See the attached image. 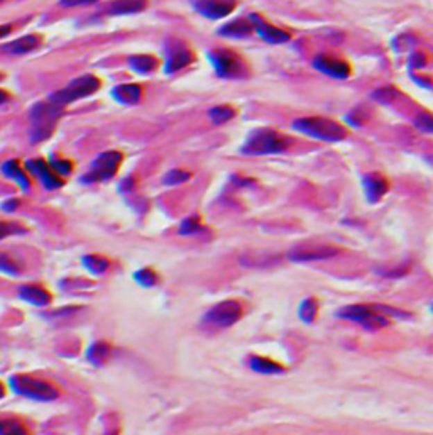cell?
<instances>
[{"label": "cell", "instance_id": "1", "mask_svg": "<svg viewBox=\"0 0 433 435\" xmlns=\"http://www.w3.org/2000/svg\"><path fill=\"white\" fill-rule=\"evenodd\" d=\"M293 145L291 139L280 131L274 129H256L249 134L247 141L244 142L241 153L261 156V154H276L283 153Z\"/></svg>", "mask_w": 433, "mask_h": 435}, {"label": "cell", "instance_id": "2", "mask_svg": "<svg viewBox=\"0 0 433 435\" xmlns=\"http://www.w3.org/2000/svg\"><path fill=\"white\" fill-rule=\"evenodd\" d=\"M293 129L313 139L327 142H337L349 136V131L337 122L327 117H303L293 122Z\"/></svg>", "mask_w": 433, "mask_h": 435}, {"label": "cell", "instance_id": "3", "mask_svg": "<svg viewBox=\"0 0 433 435\" xmlns=\"http://www.w3.org/2000/svg\"><path fill=\"white\" fill-rule=\"evenodd\" d=\"M63 107L54 104L51 99L36 104L31 108V141L41 142L53 134Z\"/></svg>", "mask_w": 433, "mask_h": 435}, {"label": "cell", "instance_id": "4", "mask_svg": "<svg viewBox=\"0 0 433 435\" xmlns=\"http://www.w3.org/2000/svg\"><path fill=\"white\" fill-rule=\"evenodd\" d=\"M10 386L17 395L36 402H53L54 398H58V390L51 383L34 376L15 375L10 378Z\"/></svg>", "mask_w": 433, "mask_h": 435}, {"label": "cell", "instance_id": "5", "mask_svg": "<svg viewBox=\"0 0 433 435\" xmlns=\"http://www.w3.org/2000/svg\"><path fill=\"white\" fill-rule=\"evenodd\" d=\"M100 88V80L94 75H83L78 76L71 81V83L67 85L65 88L58 90L56 93H53L49 99L53 100L58 106L65 107L69 106V104L76 102V100L87 99V97L94 95V93Z\"/></svg>", "mask_w": 433, "mask_h": 435}, {"label": "cell", "instance_id": "6", "mask_svg": "<svg viewBox=\"0 0 433 435\" xmlns=\"http://www.w3.org/2000/svg\"><path fill=\"white\" fill-rule=\"evenodd\" d=\"M208 60L214 65L216 75L222 79H244L247 75L246 61L230 49H212Z\"/></svg>", "mask_w": 433, "mask_h": 435}, {"label": "cell", "instance_id": "7", "mask_svg": "<svg viewBox=\"0 0 433 435\" xmlns=\"http://www.w3.org/2000/svg\"><path fill=\"white\" fill-rule=\"evenodd\" d=\"M339 317L355 322L367 330H377L389 325L388 317L377 312V306L371 305H347L339 310Z\"/></svg>", "mask_w": 433, "mask_h": 435}, {"label": "cell", "instance_id": "8", "mask_svg": "<svg viewBox=\"0 0 433 435\" xmlns=\"http://www.w3.org/2000/svg\"><path fill=\"white\" fill-rule=\"evenodd\" d=\"M122 159V153H119V151H107V153L99 154L81 180H83V183H102V181L110 180L119 172Z\"/></svg>", "mask_w": 433, "mask_h": 435}, {"label": "cell", "instance_id": "9", "mask_svg": "<svg viewBox=\"0 0 433 435\" xmlns=\"http://www.w3.org/2000/svg\"><path fill=\"white\" fill-rule=\"evenodd\" d=\"M340 252L339 247L325 243H301L288 252L289 261L295 263H310L325 261V259L335 258Z\"/></svg>", "mask_w": 433, "mask_h": 435}, {"label": "cell", "instance_id": "10", "mask_svg": "<svg viewBox=\"0 0 433 435\" xmlns=\"http://www.w3.org/2000/svg\"><path fill=\"white\" fill-rule=\"evenodd\" d=\"M244 310L241 302L237 300H226L220 302L215 306H212L207 313H205V324H210L212 327L226 329L234 325L235 322L241 320Z\"/></svg>", "mask_w": 433, "mask_h": 435}, {"label": "cell", "instance_id": "11", "mask_svg": "<svg viewBox=\"0 0 433 435\" xmlns=\"http://www.w3.org/2000/svg\"><path fill=\"white\" fill-rule=\"evenodd\" d=\"M26 170L33 177H36L46 190H58L65 185L63 177L54 172L49 163H46L44 159H27Z\"/></svg>", "mask_w": 433, "mask_h": 435}, {"label": "cell", "instance_id": "12", "mask_svg": "<svg viewBox=\"0 0 433 435\" xmlns=\"http://www.w3.org/2000/svg\"><path fill=\"white\" fill-rule=\"evenodd\" d=\"M198 14L207 19H222L234 13L237 0H192Z\"/></svg>", "mask_w": 433, "mask_h": 435}, {"label": "cell", "instance_id": "13", "mask_svg": "<svg viewBox=\"0 0 433 435\" xmlns=\"http://www.w3.org/2000/svg\"><path fill=\"white\" fill-rule=\"evenodd\" d=\"M249 19L251 22H253L254 31H256L259 36H261L266 42H271V44H283V42H288L291 40V34L280 29V27L269 24L268 21H264V19L259 17L256 14L249 15Z\"/></svg>", "mask_w": 433, "mask_h": 435}, {"label": "cell", "instance_id": "14", "mask_svg": "<svg viewBox=\"0 0 433 435\" xmlns=\"http://www.w3.org/2000/svg\"><path fill=\"white\" fill-rule=\"evenodd\" d=\"M319 72L325 73L328 76H334V79H347L350 75V65L347 61L339 60L335 56H328V54H320L313 61Z\"/></svg>", "mask_w": 433, "mask_h": 435}, {"label": "cell", "instance_id": "15", "mask_svg": "<svg viewBox=\"0 0 433 435\" xmlns=\"http://www.w3.org/2000/svg\"><path fill=\"white\" fill-rule=\"evenodd\" d=\"M362 185H364V193L371 204H377V202L381 200V198L384 197L389 190L388 178L381 173L367 174V177L364 178V181H362Z\"/></svg>", "mask_w": 433, "mask_h": 435}, {"label": "cell", "instance_id": "16", "mask_svg": "<svg viewBox=\"0 0 433 435\" xmlns=\"http://www.w3.org/2000/svg\"><path fill=\"white\" fill-rule=\"evenodd\" d=\"M193 60H195V56H193L192 49L187 48L185 44L171 46L168 51V58H166V73L180 72L181 68L188 66Z\"/></svg>", "mask_w": 433, "mask_h": 435}, {"label": "cell", "instance_id": "17", "mask_svg": "<svg viewBox=\"0 0 433 435\" xmlns=\"http://www.w3.org/2000/svg\"><path fill=\"white\" fill-rule=\"evenodd\" d=\"M41 44V38L36 36V34H27V36L19 38V40H14L12 42H7V44L2 46L3 53L15 54V56H21V54H27L37 48Z\"/></svg>", "mask_w": 433, "mask_h": 435}, {"label": "cell", "instance_id": "18", "mask_svg": "<svg viewBox=\"0 0 433 435\" xmlns=\"http://www.w3.org/2000/svg\"><path fill=\"white\" fill-rule=\"evenodd\" d=\"M112 97L122 106H135L142 99V88L135 83H124L117 85L112 90Z\"/></svg>", "mask_w": 433, "mask_h": 435}, {"label": "cell", "instance_id": "19", "mask_svg": "<svg viewBox=\"0 0 433 435\" xmlns=\"http://www.w3.org/2000/svg\"><path fill=\"white\" fill-rule=\"evenodd\" d=\"M254 31L253 22L249 17L235 19V21L227 22L226 26L220 27L219 34L226 38H234V40H241V38H247Z\"/></svg>", "mask_w": 433, "mask_h": 435}, {"label": "cell", "instance_id": "20", "mask_svg": "<svg viewBox=\"0 0 433 435\" xmlns=\"http://www.w3.org/2000/svg\"><path fill=\"white\" fill-rule=\"evenodd\" d=\"M148 0H114L107 7L108 15H133L146 9Z\"/></svg>", "mask_w": 433, "mask_h": 435}, {"label": "cell", "instance_id": "21", "mask_svg": "<svg viewBox=\"0 0 433 435\" xmlns=\"http://www.w3.org/2000/svg\"><path fill=\"white\" fill-rule=\"evenodd\" d=\"M247 366L253 371L259 372V375H281L285 372L283 364L276 363V361L269 359V357L261 356H249L247 357Z\"/></svg>", "mask_w": 433, "mask_h": 435}, {"label": "cell", "instance_id": "22", "mask_svg": "<svg viewBox=\"0 0 433 435\" xmlns=\"http://www.w3.org/2000/svg\"><path fill=\"white\" fill-rule=\"evenodd\" d=\"M19 295H21L22 300L29 302V304H33L36 306H46L51 304V295H49V291L37 285L21 286Z\"/></svg>", "mask_w": 433, "mask_h": 435}, {"label": "cell", "instance_id": "23", "mask_svg": "<svg viewBox=\"0 0 433 435\" xmlns=\"http://www.w3.org/2000/svg\"><path fill=\"white\" fill-rule=\"evenodd\" d=\"M0 172H2L3 177H7L9 180L15 181V183L21 186L22 192H27V190H29L31 186L29 177H27V173L21 168V165H19L17 161H6L2 165V168H0Z\"/></svg>", "mask_w": 433, "mask_h": 435}, {"label": "cell", "instance_id": "24", "mask_svg": "<svg viewBox=\"0 0 433 435\" xmlns=\"http://www.w3.org/2000/svg\"><path fill=\"white\" fill-rule=\"evenodd\" d=\"M130 66V69L135 73H141V75H149L154 69L158 68V60L151 54H135V56H130L129 61H127Z\"/></svg>", "mask_w": 433, "mask_h": 435}, {"label": "cell", "instance_id": "25", "mask_svg": "<svg viewBox=\"0 0 433 435\" xmlns=\"http://www.w3.org/2000/svg\"><path fill=\"white\" fill-rule=\"evenodd\" d=\"M81 264H83L85 270H88L90 273L103 274L108 270V266H110V261H108L107 258H103V256L88 254L81 258Z\"/></svg>", "mask_w": 433, "mask_h": 435}, {"label": "cell", "instance_id": "26", "mask_svg": "<svg viewBox=\"0 0 433 435\" xmlns=\"http://www.w3.org/2000/svg\"><path fill=\"white\" fill-rule=\"evenodd\" d=\"M110 357V345L105 343H96L88 349V361L95 366H103Z\"/></svg>", "mask_w": 433, "mask_h": 435}, {"label": "cell", "instance_id": "27", "mask_svg": "<svg viewBox=\"0 0 433 435\" xmlns=\"http://www.w3.org/2000/svg\"><path fill=\"white\" fill-rule=\"evenodd\" d=\"M235 114H237V110L232 106H216L210 110V119L214 124H223L234 119Z\"/></svg>", "mask_w": 433, "mask_h": 435}, {"label": "cell", "instance_id": "28", "mask_svg": "<svg viewBox=\"0 0 433 435\" xmlns=\"http://www.w3.org/2000/svg\"><path fill=\"white\" fill-rule=\"evenodd\" d=\"M316 312H319V302H316V298H313V297L307 298V300H305L300 306L301 320L308 322V324H312V322L315 320Z\"/></svg>", "mask_w": 433, "mask_h": 435}, {"label": "cell", "instance_id": "29", "mask_svg": "<svg viewBox=\"0 0 433 435\" xmlns=\"http://www.w3.org/2000/svg\"><path fill=\"white\" fill-rule=\"evenodd\" d=\"M134 279L139 283L141 286H156L158 281H160V277L154 270H149V268H144V270H139L134 273Z\"/></svg>", "mask_w": 433, "mask_h": 435}, {"label": "cell", "instance_id": "30", "mask_svg": "<svg viewBox=\"0 0 433 435\" xmlns=\"http://www.w3.org/2000/svg\"><path fill=\"white\" fill-rule=\"evenodd\" d=\"M49 166H51L60 177H68V174L73 172L71 161H69V159L60 158L58 154H53V156L49 158Z\"/></svg>", "mask_w": 433, "mask_h": 435}, {"label": "cell", "instance_id": "31", "mask_svg": "<svg viewBox=\"0 0 433 435\" xmlns=\"http://www.w3.org/2000/svg\"><path fill=\"white\" fill-rule=\"evenodd\" d=\"M0 271L6 274H10V277H17L21 273V266H19L12 256L6 254V252H0Z\"/></svg>", "mask_w": 433, "mask_h": 435}, {"label": "cell", "instance_id": "32", "mask_svg": "<svg viewBox=\"0 0 433 435\" xmlns=\"http://www.w3.org/2000/svg\"><path fill=\"white\" fill-rule=\"evenodd\" d=\"M202 231V222L196 215L187 217L180 225V234L183 236H189V234H196V232Z\"/></svg>", "mask_w": 433, "mask_h": 435}, {"label": "cell", "instance_id": "33", "mask_svg": "<svg viewBox=\"0 0 433 435\" xmlns=\"http://www.w3.org/2000/svg\"><path fill=\"white\" fill-rule=\"evenodd\" d=\"M189 177H192V174H189L188 172H185V170H171V172L166 174L162 181H164V185L173 186V185L185 183V181L189 180Z\"/></svg>", "mask_w": 433, "mask_h": 435}, {"label": "cell", "instance_id": "34", "mask_svg": "<svg viewBox=\"0 0 433 435\" xmlns=\"http://www.w3.org/2000/svg\"><path fill=\"white\" fill-rule=\"evenodd\" d=\"M24 229L21 225L14 224V222H0V240L9 238V236L15 234H24Z\"/></svg>", "mask_w": 433, "mask_h": 435}, {"label": "cell", "instance_id": "35", "mask_svg": "<svg viewBox=\"0 0 433 435\" xmlns=\"http://www.w3.org/2000/svg\"><path fill=\"white\" fill-rule=\"evenodd\" d=\"M0 434H26V429L14 420H0Z\"/></svg>", "mask_w": 433, "mask_h": 435}, {"label": "cell", "instance_id": "36", "mask_svg": "<svg viewBox=\"0 0 433 435\" xmlns=\"http://www.w3.org/2000/svg\"><path fill=\"white\" fill-rule=\"evenodd\" d=\"M99 2V0H60L61 7H80V6H90V3Z\"/></svg>", "mask_w": 433, "mask_h": 435}, {"label": "cell", "instance_id": "37", "mask_svg": "<svg viewBox=\"0 0 433 435\" xmlns=\"http://www.w3.org/2000/svg\"><path fill=\"white\" fill-rule=\"evenodd\" d=\"M10 31H12V26H10V24H2V26H0V40H2V38H6L7 34H10Z\"/></svg>", "mask_w": 433, "mask_h": 435}, {"label": "cell", "instance_id": "38", "mask_svg": "<svg viewBox=\"0 0 433 435\" xmlns=\"http://www.w3.org/2000/svg\"><path fill=\"white\" fill-rule=\"evenodd\" d=\"M9 99H10L9 93L0 88V106H3V104H6V102H9Z\"/></svg>", "mask_w": 433, "mask_h": 435}, {"label": "cell", "instance_id": "39", "mask_svg": "<svg viewBox=\"0 0 433 435\" xmlns=\"http://www.w3.org/2000/svg\"><path fill=\"white\" fill-rule=\"evenodd\" d=\"M3 396H6V388H3V384L0 383V400H2Z\"/></svg>", "mask_w": 433, "mask_h": 435}, {"label": "cell", "instance_id": "40", "mask_svg": "<svg viewBox=\"0 0 433 435\" xmlns=\"http://www.w3.org/2000/svg\"><path fill=\"white\" fill-rule=\"evenodd\" d=\"M2 79H3V76H2V73H0V80H2Z\"/></svg>", "mask_w": 433, "mask_h": 435}]
</instances>
